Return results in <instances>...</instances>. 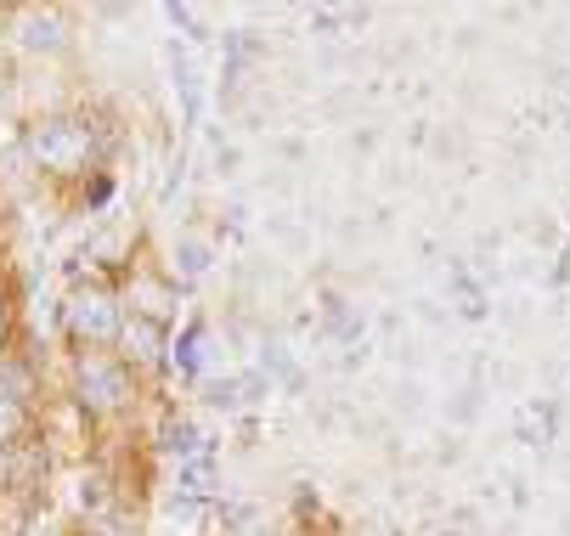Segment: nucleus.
Returning <instances> with one entry per match:
<instances>
[{"instance_id":"0eeeda50","label":"nucleus","mask_w":570,"mask_h":536,"mask_svg":"<svg viewBox=\"0 0 570 536\" xmlns=\"http://www.w3.org/2000/svg\"><path fill=\"white\" fill-rule=\"evenodd\" d=\"M29 429H35V407H29V401H18V396H7V390H0V451H12V446H23V440H29Z\"/></svg>"},{"instance_id":"6e6552de","label":"nucleus","mask_w":570,"mask_h":536,"mask_svg":"<svg viewBox=\"0 0 570 536\" xmlns=\"http://www.w3.org/2000/svg\"><path fill=\"white\" fill-rule=\"evenodd\" d=\"M18 350V294H12V282L0 277V361H7Z\"/></svg>"},{"instance_id":"f03ea898","label":"nucleus","mask_w":570,"mask_h":536,"mask_svg":"<svg viewBox=\"0 0 570 536\" xmlns=\"http://www.w3.org/2000/svg\"><path fill=\"white\" fill-rule=\"evenodd\" d=\"M68 396L86 418H119L141 396V373L119 350H73L68 361Z\"/></svg>"},{"instance_id":"423d86ee","label":"nucleus","mask_w":570,"mask_h":536,"mask_svg":"<svg viewBox=\"0 0 570 536\" xmlns=\"http://www.w3.org/2000/svg\"><path fill=\"white\" fill-rule=\"evenodd\" d=\"M136 373H153V367H165V350H170V328H158L147 317H125V334L114 345Z\"/></svg>"},{"instance_id":"39448f33","label":"nucleus","mask_w":570,"mask_h":536,"mask_svg":"<svg viewBox=\"0 0 570 536\" xmlns=\"http://www.w3.org/2000/svg\"><path fill=\"white\" fill-rule=\"evenodd\" d=\"M125 311L130 317H147L158 328H170V317H176V282L158 277L153 266H136L130 282H125Z\"/></svg>"},{"instance_id":"20e7f679","label":"nucleus","mask_w":570,"mask_h":536,"mask_svg":"<svg viewBox=\"0 0 570 536\" xmlns=\"http://www.w3.org/2000/svg\"><path fill=\"white\" fill-rule=\"evenodd\" d=\"M12 40L29 57H57V51H68V18L57 7H18L12 12Z\"/></svg>"},{"instance_id":"7ed1b4c3","label":"nucleus","mask_w":570,"mask_h":536,"mask_svg":"<svg viewBox=\"0 0 570 536\" xmlns=\"http://www.w3.org/2000/svg\"><path fill=\"white\" fill-rule=\"evenodd\" d=\"M125 294L102 277H86L73 282L68 299H62V339L73 350H114L119 334H125Z\"/></svg>"},{"instance_id":"f257e3e1","label":"nucleus","mask_w":570,"mask_h":536,"mask_svg":"<svg viewBox=\"0 0 570 536\" xmlns=\"http://www.w3.org/2000/svg\"><path fill=\"white\" fill-rule=\"evenodd\" d=\"M23 147H29V165L51 181H79V176H91L102 165V130L91 119H79V113L35 119Z\"/></svg>"}]
</instances>
